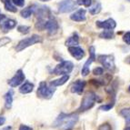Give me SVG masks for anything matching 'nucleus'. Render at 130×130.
<instances>
[{"instance_id": "nucleus-1", "label": "nucleus", "mask_w": 130, "mask_h": 130, "mask_svg": "<svg viewBox=\"0 0 130 130\" xmlns=\"http://www.w3.org/2000/svg\"><path fill=\"white\" fill-rule=\"evenodd\" d=\"M78 116L76 114H60L54 123V126L59 130H72L76 122Z\"/></svg>"}, {"instance_id": "nucleus-2", "label": "nucleus", "mask_w": 130, "mask_h": 130, "mask_svg": "<svg viewBox=\"0 0 130 130\" xmlns=\"http://www.w3.org/2000/svg\"><path fill=\"white\" fill-rule=\"evenodd\" d=\"M98 101H100V99H98V96L94 92H87L85 94L84 98H83L79 108L77 109L78 112H84V111H87L88 109L92 108L94 105H95V103L98 102Z\"/></svg>"}, {"instance_id": "nucleus-3", "label": "nucleus", "mask_w": 130, "mask_h": 130, "mask_svg": "<svg viewBox=\"0 0 130 130\" xmlns=\"http://www.w3.org/2000/svg\"><path fill=\"white\" fill-rule=\"evenodd\" d=\"M41 42H42L41 37H39L38 35H33L31 37L22 39L21 41H19V43L15 46V50H17V52H20L22 50L26 49L28 46H31L37 43H41Z\"/></svg>"}, {"instance_id": "nucleus-4", "label": "nucleus", "mask_w": 130, "mask_h": 130, "mask_svg": "<svg viewBox=\"0 0 130 130\" xmlns=\"http://www.w3.org/2000/svg\"><path fill=\"white\" fill-rule=\"evenodd\" d=\"M55 91H56V88L54 87L50 86L46 82H41L37 88V95L38 96L45 99H50L54 95Z\"/></svg>"}, {"instance_id": "nucleus-5", "label": "nucleus", "mask_w": 130, "mask_h": 130, "mask_svg": "<svg viewBox=\"0 0 130 130\" xmlns=\"http://www.w3.org/2000/svg\"><path fill=\"white\" fill-rule=\"evenodd\" d=\"M74 68V65L70 61H62L59 65H57L52 71L54 75H68L70 74Z\"/></svg>"}, {"instance_id": "nucleus-6", "label": "nucleus", "mask_w": 130, "mask_h": 130, "mask_svg": "<svg viewBox=\"0 0 130 130\" xmlns=\"http://www.w3.org/2000/svg\"><path fill=\"white\" fill-rule=\"evenodd\" d=\"M98 59L106 69L109 70V71L115 70V60H114V56L112 55H100L98 56Z\"/></svg>"}, {"instance_id": "nucleus-7", "label": "nucleus", "mask_w": 130, "mask_h": 130, "mask_svg": "<svg viewBox=\"0 0 130 130\" xmlns=\"http://www.w3.org/2000/svg\"><path fill=\"white\" fill-rule=\"evenodd\" d=\"M77 4L73 0H63L58 4V11L60 13H69L75 10Z\"/></svg>"}, {"instance_id": "nucleus-8", "label": "nucleus", "mask_w": 130, "mask_h": 130, "mask_svg": "<svg viewBox=\"0 0 130 130\" xmlns=\"http://www.w3.org/2000/svg\"><path fill=\"white\" fill-rule=\"evenodd\" d=\"M95 47H94V46H90V48H89V54H90V56H89V58L87 59V62L85 63L84 67H83L82 70H81V74H82L83 76H87V75L89 74V72H90V69H89L90 65L95 60Z\"/></svg>"}, {"instance_id": "nucleus-9", "label": "nucleus", "mask_w": 130, "mask_h": 130, "mask_svg": "<svg viewBox=\"0 0 130 130\" xmlns=\"http://www.w3.org/2000/svg\"><path fill=\"white\" fill-rule=\"evenodd\" d=\"M24 80H25L24 72H23L22 69H19L17 71L15 76L8 81V85L11 87H18L20 84H22V83L24 82Z\"/></svg>"}, {"instance_id": "nucleus-10", "label": "nucleus", "mask_w": 130, "mask_h": 130, "mask_svg": "<svg viewBox=\"0 0 130 130\" xmlns=\"http://www.w3.org/2000/svg\"><path fill=\"white\" fill-rule=\"evenodd\" d=\"M45 29L48 32L49 35H55L58 30V24L54 18H50L46 20L45 25Z\"/></svg>"}, {"instance_id": "nucleus-11", "label": "nucleus", "mask_w": 130, "mask_h": 130, "mask_svg": "<svg viewBox=\"0 0 130 130\" xmlns=\"http://www.w3.org/2000/svg\"><path fill=\"white\" fill-rule=\"evenodd\" d=\"M15 26H17V22L15 20L7 18L0 22V28H1V31L4 33H7L9 30L13 29Z\"/></svg>"}, {"instance_id": "nucleus-12", "label": "nucleus", "mask_w": 130, "mask_h": 130, "mask_svg": "<svg viewBox=\"0 0 130 130\" xmlns=\"http://www.w3.org/2000/svg\"><path fill=\"white\" fill-rule=\"evenodd\" d=\"M96 26H98V27L103 28L106 30H113L117 26V23L112 18H108L105 21H98L96 22Z\"/></svg>"}, {"instance_id": "nucleus-13", "label": "nucleus", "mask_w": 130, "mask_h": 130, "mask_svg": "<svg viewBox=\"0 0 130 130\" xmlns=\"http://www.w3.org/2000/svg\"><path fill=\"white\" fill-rule=\"evenodd\" d=\"M68 51L71 54V56L73 57L76 59V60H81L85 56V51L83 48H81L80 46H69L68 47Z\"/></svg>"}, {"instance_id": "nucleus-14", "label": "nucleus", "mask_w": 130, "mask_h": 130, "mask_svg": "<svg viewBox=\"0 0 130 130\" xmlns=\"http://www.w3.org/2000/svg\"><path fill=\"white\" fill-rule=\"evenodd\" d=\"M86 82L84 80H76L71 87V92L72 93H76L77 95H81L84 91Z\"/></svg>"}, {"instance_id": "nucleus-15", "label": "nucleus", "mask_w": 130, "mask_h": 130, "mask_svg": "<svg viewBox=\"0 0 130 130\" xmlns=\"http://www.w3.org/2000/svg\"><path fill=\"white\" fill-rule=\"evenodd\" d=\"M70 18L73 21H76V22L86 21V19H87V18H86V10L85 9H79L76 12H75L74 14H72L70 15Z\"/></svg>"}, {"instance_id": "nucleus-16", "label": "nucleus", "mask_w": 130, "mask_h": 130, "mask_svg": "<svg viewBox=\"0 0 130 130\" xmlns=\"http://www.w3.org/2000/svg\"><path fill=\"white\" fill-rule=\"evenodd\" d=\"M37 5H33V6H31V7H26V8H24L23 10L21 11V17L24 18H30L31 15H33V14H35V11L36 9H37Z\"/></svg>"}, {"instance_id": "nucleus-17", "label": "nucleus", "mask_w": 130, "mask_h": 130, "mask_svg": "<svg viewBox=\"0 0 130 130\" xmlns=\"http://www.w3.org/2000/svg\"><path fill=\"white\" fill-rule=\"evenodd\" d=\"M13 95L14 91L11 89L5 95V106L7 109H10L12 107V103H13Z\"/></svg>"}, {"instance_id": "nucleus-18", "label": "nucleus", "mask_w": 130, "mask_h": 130, "mask_svg": "<svg viewBox=\"0 0 130 130\" xmlns=\"http://www.w3.org/2000/svg\"><path fill=\"white\" fill-rule=\"evenodd\" d=\"M78 43H79V37L76 33L73 34V36L70 37H68L67 41H66V46H77Z\"/></svg>"}, {"instance_id": "nucleus-19", "label": "nucleus", "mask_w": 130, "mask_h": 130, "mask_svg": "<svg viewBox=\"0 0 130 130\" xmlns=\"http://www.w3.org/2000/svg\"><path fill=\"white\" fill-rule=\"evenodd\" d=\"M34 89V85L30 82H25L24 85H22L21 87L19 88V92L21 94H29L33 91Z\"/></svg>"}, {"instance_id": "nucleus-20", "label": "nucleus", "mask_w": 130, "mask_h": 130, "mask_svg": "<svg viewBox=\"0 0 130 130\" xmlns=\"http://www.w3.org/2000/svg\"><path fill=\"white\" fill-rule=\"evenodd\" d=\"M68 79H69V76H68V75H64V76L61 78H59V79H56V80H54V81H51V82L49 83V85L54 87H59V86H62V85L66 84Z\"/></svg>"}, {"instance_id": "nucleus-21", "label": "nucleus", "mask_w": 130, "mask_h": 130, "mask_svg": "<svg viewBox=\"0 0 130 130\" xmlns=\"http://www.w3.org/2000/svg\"><path fill=\"white\" fill-rule=\"evenodd\" d=\"M3 3H4L5 9L9 12H12V13H15L18 11V8L14 6V4L12 3V0H1Z\"/></svg>"}, {"instance_id": "nucleus-22", "label": "nucleus", "mask_w": 130, "mask_h": 130, "mask_svg": "<svg viewBox=\"0 0 130 130\" xmlns=\"http://www.w3.org/2000/svg\"><path fill=\"white\" fill-rule=\"evenodd\" d=\"M101 9H102L101 4H100L99 2H96V1H95L93 6H90V7H89L88 11L91 15H96V14H98L100 11H101Z\"/></svg>"}, {"instance_id": "nucleus-23", "label": "nucleus", "mask_w": 130, "mask_h": 130, "mask_svg": "<svg viewBox=\"0 0 130 130\" xmlns=\"http://www.w3.org/2000/svg\"><path fill=\"white\" fill-rule=\"evenodd\" d=\"M120 115L125 118L126 124L130 125V107L129 108H124L120 111Z\"/></svg>"}, {"instance_id": "nucleus-24", "label": "nucleus", "mask_w": 130, "mask_h": 130, "mask_svg": "<svg viewBox=\"0 0 130 130\" xmlns=\"http://www.w3.org/2000/svg\"><path fill=\"white\" fill-rule=\"evenodd\" d=\"M99 37L105 39H110L114 37V32L113 30H105L104 32H102L99 35Z\"/></svg>"}, {"instance_id": "nucleus-25", "label": "nucleus", "mask_w": 130, "mask_h": 130, "mask_svg": "<svg viewBox=\"0 0 130 130\" xmlns=\"http://www.w3.org/2000/svg\"><path fill=\"white\" fill-rule=\"evenodd\" d=\"M18 32L22 33V34H24V35H26L29 33L30 31V26H19L18 27Z\"/></svg>"}, {"instance_id": "nucleus-26", "label": "nucleus", "mask_w": 130, "mask_h": 130, "mask_svg": "<svg viewBox=\"0 0 130 130\" xmlns=\"http://www.w3.org/2000/svg\"><path fill=\"white\" fill-rule=\"evenodd\" d=\"M76 4L84 6V7H89L92 4V0H76Z\"/></svg>"}, {"instance_id": "nucleus-27", "label": "nucleus", "mask_w": 130, "mask_h": 130, "mask_svg": "<svg viewBox=\"0 0 130 130\" xmlns=\"http://www.w3.org/2000/svg\"><path fill=\"white\" fill-rule=\"evenodd\" d=\"M114 105H115V101H112V102H110L109 104H107V105L101 106L99 107V109H100V110H103V111H108V110H110V109L112 108L113 106H114Z\"/></svg>"}, {"instance_id": "nucleus-28", "label": "nucleus", "mask_w": 130, "mask_h": 130, "mask_svg": "<svg viewBox=\"0 0 130 130\" xmlns=\"http://www.w3.org/2000/svg\"><path fill=\"white\" fill-rule=\"evenodd\" d=\"M11 42V39L8 38V37H2V38H0V46H3L5 45H7V44L10 43Z\"/></svg>"}, {"instance_id": "nucleus-29", "label": "nucleus", "mask_w": 130, "mask_h": 130, "mask_svg": "<svg viewBox=\"0 0 130 130\" xmlns=\"http://www.w3.org/2000/svg\"><path fill=\"white\" fill-rule=\"evenodd\" d=\"M98 130H112V127L108 123H105L98 127Z\"/></svg>"}, {"instance_id": "nucleus-30", "label": "nucleus", "mask_w": 130, "mask_h": 130, "mask_svg": "<svg viewBox=\"0 0 130 130\" xmlns=\"http://www.w3.org/2000/svg\"><path fill=\"white\" fill-rule=\"evenodd\" d=\"M103 72H104V69L102 67H95L93 70V74L95 75V76H100V75L103 74Z\"/></svg>"}, {"instance_id": "nucleus-31", "label": "nucleus", "mask_w": 130, "mask_h": 130, "mask_svg": "<svg viewBox=\"0 0 130 130\" xmlns=\"http://www.w3.org/2000/svg\"><path fill=\"white\" fill-rule=\"evenodd\" d=\"M12 3L18 7H23L25 6V0H12Z\"/></svg>"}, {"instance_id": "nucleus-32", "label": "nucleus", "mask_w": 130, "mask_h": 130, "mask_svg": "<svg viewBox=\"0 0 130 130\" xmlns=\"http://www.w3.org/2000/svg\"><path fill=\"white\" fill-rule=\"evenodd\" d=\"M123 40L126 45H130V32H127L125 34V36L123 37Z\"/></svg>"}, {"instance_id": "nucleus-33", "label": "nucleus", "mask_w": 130, "mask_h": 130, "mask_svg": "<svg viewBox=\"0 0 130 130\" xmlns=\"http://www.w3.org/2000/svg\"><path fill=\"white\" fill-rule=\"evenodd\" d=\"M18 130H33V128L28 126H26V125H20Z\"/></svg>"}, {"instance_id": "nucleus-34", "label": "nucleus", "mask_w": 130, "mask_h": 130, "mask_svg": "<svg viewBox=\"0 0 130 130\" xmlns=\"http://www.w3.org/2000/svg\"><path fill=\"white\" fill-rule=\"evenodd\" d=\"M5 122H6V118L4 117H0V126L4 125Z\"/></svg>"}, {"instance_id": "nucleus-35", "label": "nucleus", "mask_w": 130, "mask_h": 130, "mask_svg": "<svg viewBox=\"0 0 130 130\" xmlns=\"http://www.w3.org/2000/svg\"><path fill=\"white\" fill-rule=\"evenodd\" d=\"M7 18L6 15H2V14L0 13V22L2 21L3 19H5V18Z\"/></svg>"}, {"instance_id": "nucleus-36", "label": "nucleus", "mask_w": 130, "mask_h": 130, "mask_svg": "<svg viewBox=\"0 0 130 130\" xmlns=\"http://www.w3.org/2000/svg\"><path fill=\"white\" fill-rule=\"evenodd\" d=\"M126 63H127V64H129V65H130V56H128L127 58L126 59Z\"/></svg>"}, {"instance_id": "nucleus-37", "label": "nucleus", "mask_w": 130, "mask_h": 130, "mask_svg": "<svg viewBox=\"0 0 130 130\" xmlns=\"http://www.w3.org/2000/svg\"><path fill=\"white\" fill-rule=\"evenodd\" d=\"M3 130H11V126H7V127L4 128Z\"/></svg>"}, {"instance_id": "nucleus-38", "label": "nucleus", "mask_w": 130, "mask_h": 130, "mask_svg": "<svg viewBox=\"0 0 130 130\" xmlns=\"http://www.w3.org/2000/svg\"><path fill=\"white\" fill-rule=\"evenodd\" d=\"M40 1H43V2H46V1H49V0H40Z\"/></svg>"}, {"instance_id": "nucleus-39", "label": "nucleus", "mask_w": 130, "mask_h": 130, "mask_svg": "<svg viewBox=\"0 0 130 130\" xmlns=\"http://www.w3.org/2000/svg\"><path fill=\"white\" fill-rule=\"evenodd\" d=\"M125 130H130V126H128V127H127V128H126Z\"/></svg>"}, {"instance_id": "nucleus-40", "label": "nucleus", "mask_w": 130, "mask_h": 130, "mask_svg": "<svg viewBox=\"0 0 130 130\" xmlns=\"http://www.w3.org/2000/svg\"><path fill=\"white\" fill-rule=\"evenodd\" d=\"M128 90H129V92H130V87H129V88H128Z\"/></svg>"}]
</instances>
